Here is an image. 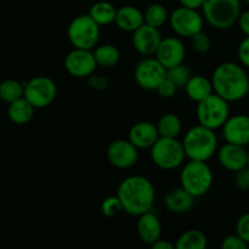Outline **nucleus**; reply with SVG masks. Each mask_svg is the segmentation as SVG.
Segmentation results:
<instances>
[{
	"instance_id": "3",
	"label": "nucleus",
	"mask_w": 249,
	"mask_h": 249,
	"mask_svg": "<svg viewBox=\"0 0 249 249\" xmlns=\"http://www.w3.org/2000/svg\"><path fill=\"white\" fill-rule=\"evenodd\" d=\"M182 145L189 160L208 162L216 155L218 138L215 130L197 124L186 131Z\"/></svg>"
},
{
	"instance_id": "17",
	"label": "nucleus",
	"mask_w": 249,
	"mask_h": 249,
	"mask_svg": "<svg viewBox=\"0 0 249 249\" xmlns=\"http://www.w3.org/2000/svg\"><path fill=\"white\" fill-rule=\"evenodd\" d=\"M221 129L226 142L241 146L249 145V116L247 114L230 116Z\"/></svg>"
},
{
	"instance_id": "24",
	"label": "nucleus",
	"mask_w": 249,
	"mask_h": 249,
	"mask_svg": "<svg viewBox=\"0 0 249 249\" xmlns=\"http://www.w3.org/2000/svg\"><path fill=\"white\" fill-rule=\"evenodd\" d=\"M117 10L112 2L109 1H97L91 5L89 10V15L91 18L100 26H109L114 23L117 16Z\"/></svg>"
},
{
	"instance_id": "35",
	"label": "nucleus",
	"mask_w": 249,
	"mask_h": 249,
	"mask_svg": "<svg viewBox=\"0 0 249 249\" xmlns=\"http://www.w3.org/2000/svg\"><path fill=\"white\" fill-rule=\"evenodd\" d=\"M221 248L223 249H247L248 245L237 235V233H233V235L226 236L225 238L221 242Z\"/></svg>"
},
{
	"instance_id": "9",
	"label": "nucleus",
	"mask_w": 249,
	"mask_h": 249,
	"mask_svg": "<svg viewBox=\"0 0 249 249\" xmlns=\"http://www.w3.org/2000/svg\"><path fill=\"white\" fill-rule=\"evenodd\" d=\"M204 17L198 10L180 6L169 15L170 28L181 38H192L195 34L203 31Z\"/></svg>"
},
{
	"instance_id": "18",
	"label": "nucleus",
	"mask_w": 249,
	"mask_h": 249,
	"mask_svg": "<svg viewBox=\"0 0 249 249\" xmlns=\"http://www.w3.org/2000/svg\"><path fill=\"white\" fill-rule=\"evenodd\" d=\"M128 139L139 150H150L160 139L157 125L151 122H138L130 128Z\"/></svg>"
},
{
	"instance_id": "25",
	"label": "nucleus",
	"mask_w": 249,
	"mask_h": 249,
	"mask_svg": "<svg viewBox=\"0 0 249 249\" xmlns=\"http://www.w3.org/2000/svg\"><path fill=\"white\" fill-rule=\"evenodd\" d=\"M208 247V238L197 229L185 231L175 242L177 249H206Z\"/></svg>"
},
{
	"instance_id": "12",
	"label": "nucleus",
	"mask_w": 249,
	"mask_h": 249,
	"mask_svg": "<svg viewBox=\"0 0 249 249\" xmlns=\"http://www.w3.org/2000/svg\"><path fill=\"white\" fill-rule=\"evenodd\" d=\"M109 164L117 169H130L139 160V148L129 139L112 141L106 151Z\"/></svg>"
},
{
	"instance_id": "19",
	"label": "nucleus",
	"mask_w": 249,
	"mask_h": 249,
	"mask_svg": "<svg viewBox=\"0 0 249 249\" xmlns=\"http://www.w3.org/2000/svg\"><path fill=\"white\" fill-rule=\"evenodd\" d=\"M195 199L196 197L192 196L182 186H179L168 190L163 197V204L170 213L185 214L194 208Z\"/></svg>"
},
{
	"instance_id": "34",
	"label": "nucleus",
	"mask_w": 249,
	"mask_h": 249,
	"mask_svg": "<svg viewBox=\"0 0 249 249\" xmlns=\"http://www.w3.org/2000/svg\"><path fill=\"white\" fill-rule=\"evenodd\" d=\"M236 233L245 241L249 247V213L243 214L236 223Z\"/></svg>"
},
{
	"instance_id": "36",
	"label": "nucleus",
	"mask_w": 249,
	"mask_h": 249,
	"mask_svg": "<svg viewBox=\"0 0 249 249\" xmlns=\"http://www.w3.org/2000/svg\"><path fill=\"white\" fill-rule=\"evenodd\" d=\"M178 89H179V88H178L172 80L165 78V79L160 83V87L156 89V91L158 92V95H160V97H164V99H172V97L175 96Z\"/></svg>"
},
{
	"instance_id": "40",
	"label": "nucleus",
	"mask_w": 249,
	"mask_h": 249,
	"mask_svg": "<svg viewBox=\"0 0 249 249\" xmlns=\"http://www.w3.org/2000/svg\"><path fill=\"white\" fill-rule=\"evenodd\" d=\"M179 2L181 6L194 10L202 9V5H203V0H179Z\"/></svg>"
},
{
	"instance_id": "29",
	"label": "nucleus",
	"mask_w": 249,
	"mask_h": 249,
	"mask_svg": "<svg viewBox=\"0 0 249 249\" xmlns=\"http://www.w3.org/2000/svg\"><path fill=\"white\" fill-rule=\"evenodd\" d=\"M143 16H145V23L156 27V28H160L167 22H169L168 10L165 9L164 5L157 4V2L150 5L143 12Z\"/></svg>"
},
{
	"instance_id": "11",
	"label": "nucleus",
	"mask_w": 249,
	"mask_h": 249,
	"mask_svg": "<svg viewBox=\"0 0 249 249\" xmlns=\"http://www.w3.org/2000/svg\"><path fill=\"white\" fill-rule=\"evenodd\" d=\"M134 78L140 88L145 90H156L167 78V68L156 57L146 56L136 65Z\"/></svg>"
},
{
	"instance_id": "5",
	"label": "nucleus",
	"mask_w": 249,
	"mask_h": 249,
	"mask_svg": "<svg viewBox=\"0 0 249 249\" xmlns=\"http://www.w3.org/2000/svg\"><path fill=\"white\" fill-rule=\"evenodd\" d=\"M203 17L213 28L229 29L237 23L241 14L240 0H203Z\"/></svg>"
},
{
	"instance_id": "15",
	"label": "nucleus",
	"mask_w": 249,
	"mask_h": 249,
	"mask_svg": "<svg viewBox=\"0 0 249 249\" xmlns=\"http://www.w3.org/2000/svg\"><path fill=\"white\" fill-rule=\"evenodd\" d=\"M162 39L160 28L143 23L142 26L133 32L131 43H133L134 49L139 53L143 56H152L157 51Z\"/></svg>"
},
{
	"instance_id": "7",
	"label": "nucleus",
	"mask_w": 249,
	"mask_h": 249,
	"mask_svg": "<svg viewBox=\"0 0 249 249\" xmlns=\"http://www.w3.org/2000/svg\"><path fill=\"white\" fill-rule=\"evenodd\" d=\"M230 102L213 92L207 99L197 102V122L206 128L218 130L230 117Z\"/></svg>"
},
{
	"instance_id": "32",
	"label": "nucleus",
	"mask_w": 249,
	"mask_h": 249,
	"mask_svg": "<svg viewBox=\"0 0 249 249\" xmlns=\"http://www.w3.org/2000/svg\"><path fill=\"white\" fill-rule=\"evenodd\" d=\"M191 39V46L197 53H206L211 50L212 48V39L208 34L204 33L203 31L195 34Z\"/></svg>"
},
{
	"instance_id": "33",
	"label": "nucleus",
	"mask_w": 249,
	"mask_h": 249,
	"mask_svg": "<svg viewBox=\"0 0 249 249\" xmlns=\"http://www.w3.org/2000/svg\"><path fill=\"white\" fill-rule=\"evenodd\" d=\"M233 184H235L236 189L240 190V191H243V192L249 191V167L248 165L235 173Z\"/></svg>"
},
{
	"instance_id": "28",
	"label": "nucleus",
	"mask_w": 249,
	"mask_h": 249,
	"mask_svg": "<svg viewBox=\"0 0 249 249\" xmlns=\"http://www.w3.org/2000/svg\"><path fill=\"white\" fill-rule=\"evenodd\" d=\"M24 96V85L18 80L6 79L0 83V100L6 104L16 101Z\"/></svg>"
},
{
	"instance_id": "31",
	"label": "nucleus",
	"mask_w": 249,
	"mask_h": 249,
	"mask_svg": "<svg viewBox=\"0 0 249 249\" xmlns=\"http://www.w3.org/2000/svg\"><path fill=\"white\" fill-rule=\"evenodd\" d=\"M124 212L123 204H122L121 199L118 196H109L105 198L101 203V213L102 215L106 218H114V216L119 215V214Z\"/></svg>"
},
{
	"instance_id": "30",
	"label": "nucleus",
	"mask_w": 249,
	"mask_h": 249,
	"mask_svg": "<svg viewBox=\"0 0 249 249\" xmlns=\"http://www.w3.org/2000/svg\"><path fill=\"white\" fill-rule=\"evenodd\" d=\"M167 78L172 80L178 88H185L186 83L191 78V72L184 63H181L167 70Z\"/></svg>"
},
{
	"instance_id": "39",
	"label": "nucleus",
	"mask_w": 249,
	"mask_h": 249,
	"mask_svg": "<svg viewBox=\"0 0 249 249\" xmlns=\"http://www.w3.org/2000/svg\"><path fill=\"white\" fill-rule=\"evenodd\" d=\"M238 27H240L241 32L245 34L246 36H249V9L245 10L240 14L237 19Z\"/></svg>"
},
{
	"instance_id": "16",
	"label": "nucleus",
	"mask_w": 249,
	"mask_h": 249,
	"mask_svg": "<svg viewBox=\"0 0 249 249\" xmlns=\"http://www.w3.org/2000/svg\"><path fill=\"white\" fill-rule=\"evenodd\" d=\"M218 162L229 172H238L248 164V151L246 146L226 142L216 151Z\"/></svg>"
},
{
	"instance_id": "38",
	"label": "nucleus",
	"mask_w": 249,
	"mask_h": 249,
	"mask_svg": "<svg viewBox=\"0 0 249 249\" xmlns=\"http://www.w3.org/2000/svg\"><path fill=\"white\" fill-rule=\"evenodd\" d=\"M237 56L240 60L241 65L243 67L249 68V36H246L240 43L237 49Z\"/></svg>"
},
{
	"instance_id": "2",
	"label": "nucleus",
	"mask_w": 249,
	"mask_h": 249,
	"mask_svg": "<svg viewBox=\"0 0 249 249\" xmlns=\"http://www.w3.org/2000/svg\"><path fill=\"white\" fill-rule=\"evenodd\" d=\"M211 80L214 92L230 104L248 96L249 77L238 63L228 61L218 65Z\"/></svg>"
},
{
	"instance_id": "4",
	"label": "nucleus",
	"mask_w": 249,
	"mask_h": 249,
	"mask_svg": "<svg viewBox=\"0 0 249 249\" xmlns=\"http://www.w3.org/2000/svg\"><path fill=\"white\" fill-rule=\"evenodd\" d=\"M214 175L211 167L203 160H191L182 164L180 172V186L196 198L204 196L213 186Z\"/></svg>"
},
{
	"instance_id": "42",
	"label": "nucleus",
	"mask_w": 249,
	"mask_h": 249,
	"mask_svg": "<svg viewBox=\"0 0 249 249\" xmlns=\"http://www.w3.org/2000/svg\"><path fill=\"white\" fill-rule=\"evenodd\" d=\"M247 165L249 167V151H248V164Z\"/></svg>"
},
{
	"instance_id": "41",
	"label": "nucleus",
	"mask_w": 249,
	"mask_h": 249,
	"mask_svg": "<svg viewBox=\"0 0 249 249\" xmlns=\"http://www.w3.org/2000/svg\"><path fill=\"white\" fill-rule=\"evenodd\" d=\"M151 247L153 249H174L175 245L174 243L169 242L168 240H162V238H160V240L156 241Z\"/></svg>"
},
{
	"instance_id": "27",
	"label": "nucleus",
	"mask_w": 249,
	"mask_h": 249,
	"mask_svg": "<svg viewBox=\"0 0 249 249\" xmlns=\"http://www.w3.org/2000/svg\"><path fill=\"white\" fill-rule=\"evenodd\" d=\"M156 125L162 138H178L182 130L181 119L175 113L163 114Z\"/></svg>"
},
{
	"instance_id": "44",
	"label": "nucleus",
	"mask_w": 249,
	"mask_h": 249,
	"mask_svg": "<svg viewBox=\"0 0 249 249\" xmlns=\"http://www.w3.org/2000/svg\"><path fill=\"white\" fill-rule=\"evenodd\" d=\"M248 96H249V87H248Z\"/></svg>"
},
{
	"instance_id": "22",
	"label": "nucleus",
	"mask_w": 249,
	"mask_h": 249,
	"mask_svg": "<svg viewBox=\"0 0 249 249\" xmlns=\"http://www.w3.org/2000/svg\"><path fill=\"white\" fill-rule=\"evenodd\" d=\"M185 91L190 100L199 102L213 94L214 90L211 79L203 75H191L189 82L185 85Z\"/></svg>"
},
{
	"instance_id": "1",
	"label": "nucleus",
	"mask_w": 249,
	"mask_h": 249,
	"mask_svg": "<svg viewBox=\"0 0 249 249\" xmlns=\"http://www.w3.org/2000/svg\"><path fill=\"white\" fill-rule=\"evenodd\" d=\"M117 196L123 209L131 216H139L152 211L156 199L155 186L142 175H131L122 180L117 189Z\"/></svg>"
},
{
	"instance_id": "6",
	"label": "nucleus",
	"mask_w": 249,
	"mask_h": 249,
	"mask_svg": "<svg viewBox=\"0 0 249 249\" xmlns=\"http://www.w3.org/2000/svg\"><path fill=\"white\" fill-rule=\"evenodd\" d=\"M150 156L153 164L163 170L178 169L187 158L182 141L178 140V138L162 136L150 148Z\"/></svg>"
},
{
	"instance_id": "37",
	"label": "nucleus",
	"mask_w": 249,
	"mask_h": 249,
	"mask_svg": "<svg viewBox=\"0 0 249 249\" xmlns=\"http://www.w3.org/2000/svg\"><path fill=\"white\" fill-rule=\"evenodd\" d=\"M87 84L88 87L91 88V89L101 91V90H106L107 88H108L109 80L108 78L104 77V75H99L92 73L91 75H89V77L87 78Z\"/></svg>"
},
{
	"instance_id": "43",
	"label": "nucleus",
	"mask_w": 249,
	"mask_h": 249,
	"mask_svg": "<svg viewBox=\"0 0 249 249\" xmlns=\"http://www.w3.org/2000/svg\"><path fill=\"white\" fill-rule=\"evenodd\" d=\"M245 1H246V2H247V4L249 5V0H245Z\"/></svg>"
},
{
	"instance_id": "23",
	"label": "nucleus",
	"mask_w": 249,
	"mask_h": 249,
	"mask_svg": "<svg viewBox=\"0 0 249 249\" xmlns=\"http://www.w3.org/2000/svg\"><path fill=\"white\" fill-rule=\"evenodd\" d=\"M34 109L36 107L23 96L9 104L7 116L12 123L17 124V125H24L32 121L34 116Z\"/></svg>"
},
{
	"instance_id": "26",
	"label": "nucleus",
	"mask_w": 249,
	"mask_h": 249,
	"mask_svg": "<svg viewBox=\"0 0 249 249\" xmlns=\"http://www.w3.org/2000/svg\"><path fill=\"white\" fill-rule=\"evenodd\" d=\"M94 56L97 66L102 68L114 67L118 65L121 60V53L112 44H101L99 46H95Z\"/></svg>"
},
{
	"instance_id": "21",
	"label": "nucleus",
	"mask_w": 249,
	"mask_h": 249,
	"mask_svg": "<svg viewBox=\"0 0 249 249\" xmlns=\"http://www.w3.org/2000/svg\"><path fill=\"white\" fill-rule=\"evenodd\" d=\"M116 26L124 32L133 33L134 31L145 23V16L143 12L139 7L133 5H125L117 10Z\"/></svg>"
},
{
	"instance_id": "13",
	"label": "nucleus",
	"mask_w": 249,
	"mask_h": 249,
	"mask_svg": "<svg viewBox=\"0 0 249 249\" xmlns=\"http://www.w3.org/2000/svg\"><path fill=\"white\" fill-rule=\"evenodd\" d=\"M97 67L94 51L87 49H75L67 53L65 58V68L72 77L85 78L95 73Z\"/></svg>"
},
{
	"instance_id": "10",
	"label": "nucleus",
	"mask_w": 249,
	"mask_h": 249,
	"mask_svg": "<svg viewBox=\"0 0 249 249\" xmlns=\"http://www.w3.org/2000/svg\"><path fill=\"white\" fill-rule=\"evenodd\" d=\"M57 87L51 78L38 75L24 84V97L36 108H45L56 99Z\"/></svg>"
},
{
	"instance_id": "14",
	"label": "nucleus",
	"mask_w": 249,
	"mask_h": 249,
	"mask_svg": "<svg viewBox=\"0 0 249 249\" xmlns=\"http://www.w3.org/2000/svg\"><path fill=\"white\" fill-rule=\"evenodd\" d=\"M156 58L164 66L167 70L184 63L186 56V48L181 39L178 36L163 38L156 51Z\"/></svg>"
},
{
	"instance_id": "8",
	"label": "nucleus",
	"mask_w": 249,
	"mask_h": 249,
	"mask_svg": "<svg viewBox=\"0 0 249 249\" xmlns=\"http://www.w3.org/2000/svg\"><path fill=\"white\" fill-rule=\"evenodd\" d=\"M100 24L91 18L89 14L79 15L71 21L67 28L70 43L75 49L92 50L100 40Z\"/></svg>"
},
{
	"instance_id": "20",
	"label": "nucleus",
	"mask_w": 249,
	"mask_h": 249,
	"mask_svg": "<svg viewBox=\"0 0 249 249\" xmlns=\"http://www.w3.org/2000/svg\"><path fill=\"white\" fill-rule=\"evenodd\" d=\"M138 218L136 230L139 238L145 245L152 246L162 236V224L160 218L152 211L141 214Z\"/></svg>"
}]
</instances>
